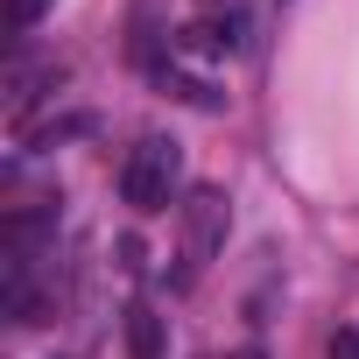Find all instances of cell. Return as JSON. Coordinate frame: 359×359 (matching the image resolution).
Wrapping results in <instances>:
<instances>
[{"mask_svg":"<svg viewBox=\"0 0 359 359\" xmlns=\"http://www.w3.org/2000/svg\"><path fill=\"white\" fill-rule=\"evenodd\" d=\"M176 176H184L176 148H169V141H141V148L120 162V198H127L134 212H162V205L176 198Z\"/></svg>","mask_w":359,"mask_h":359,"instance_id":"cell-1","label":"cell"},{"mask_svg":"<svg viewBox=\"0 0 359 359\" xmlns=\"http://www.w3.org/2000/svg\"><path fill=\"white\" fill-rule=\"evenodd\" d=\"M226 226H233V212H226V191H191V205H184V233H191V268H205L212 254H219V240H226Z\"/></svg>","mask_w":359,"mask_h":359,"instance_id":"cell-2","label":"cell"},{"mask_svg":"<svg viewBox=\"0 0 359 359\" xmlns=\"http://www.w3.org/2000/svg\"><path fill=\"white\" fill-rule=\"evenodd\" d=\"M240 36H247V22H240V15H226V22L212 15V22H191V29H184V50H191V57H233V50H240Z\"/></svg>","mask_w":359,"mask_h":359,"instance_id":"cell-3","label":"cell"},{"mask_svg":"<svg viewBox=\"0 0 359 359\" xmlns=\"http://www.w3.org/2000/svg\"><path fill=\"white\" fill-rule=\"evenodd\" d=\"M162 345H169L162 338V317L155 310H127V352L134 359H162Z\"/></svg>","mask_w":359,"mask_h":359,"instance_id":"cell-4","label":"cell"},{"mask_svg":"<svg viewBox=\"0 0 359 359\" xmlns=\"http://www.w3.org/2000/svg\"><path fill=\"white\" fill-rule=\"evenodd\" d=\"M43 8H50V0H8V8H0V29H8V36H29V29L43 22Z\"/></svg>","mask_w":359,"mask_h":359,"instance_id":"cell-5","label":"cell"},{"mask_svg":"<svg viewBox=\"0 0 359 359\" xmlns=\"http://www.w3.org/2000/svg\"><path fill=\"white\" fill-rule=\"evenodd\" d=\"M85 127H92L85 113H71V120H50V127H36V134H29V148H57L64 134H85Z\"/></svg>","mask_w":359,"mask_h":359,"instance_id":"cell-6","label":"cell"},{"mask_svg":"<svg viewBox=\"0 0 359 359\" xmlns=\"http://www.w3.org/2000/svg\"><path fill=\"white\" fill-rule=\"evenodd\" d=\"M324 359H359V331H352V324H338V331H331V345H324Z\"/></svg>","mask_w":359,"mask_h":359,"instance_id":"cell-7","label":"cell"},{"mask_svg":"<svg viewBox=\"0 0 359 359\" xmlns=\"http://www.w3.org/2000/svg\"><path fill=\"white\" fill-rule=\"evenodd\" d=\"M233 359H261V352H233Z\"/></svg>","mask_w":359,"mask_h":359,"instance_id":"cell-8","label":"cell"}]
</instances>
